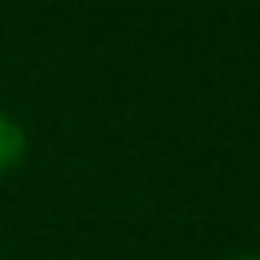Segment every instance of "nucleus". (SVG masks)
I'll return each mask as SVG.
<instances>
[{
  "label": "nucleus",
  "mask_w": 260,
  "mask_h": 260,
  "mask_svg": "<svg viewBox=\"0 0 260 260\" xmlns=\"http://www.w3.org/2000/svg\"><path fill=\"white\" fill-rule=\"evenodd\" d=\"M24 130H20V122H12L8 114H0V175L4 171H12V167H20V158H24Z\"/></svg>",
  "instance_id": "obj_1"
},
{
  "label": "nucleus",
  "mask_w": 260,
  "mask_h": 260,
  "mask_svg": "<svg viewBox=\"0 0 260 260\" xmlns=\"http://www.w3.org/2000/svg\"><path fill=\"white\" fill-rule=\"evenodd\" d=\"M240 260H260V256H240Z\"/></svg>",
  "instance_id": "obj_2"
}]
</instances>
